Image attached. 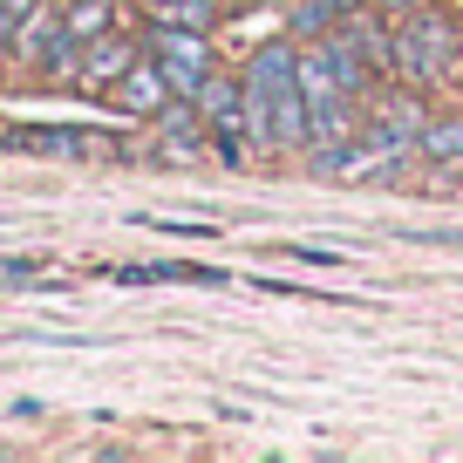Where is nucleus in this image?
Segmentation results:
<instances>
[{"label":"nucleus","instance_id":"5","mask_svg":"<svg viewBox=\"0 0 463 463\" xmlns=\"http://www.w3.org/2000/svg\"><path fill=\"white\" fill-rule=\"evenodd\" d=\"M422 164H443V171H463V109H436L416 137Z\"/></svg>","mask_w":463,"mask_h":463},{"label":"nucleus","instance_id":"6","mask_svg":"<svg viewBox=\"0 0 463 463\" xmlns=\"http://www.w3.org/2000/svg\"><path fill=\"white\" fill-rule=\"evenodd\" d=\"M61 21H69L75 42H96V34L116 28V0H69V7H61Z\"/></svg>","mask_w":463,"mask_h":463},{"label":"nucleus","instance_id":"1","mask_svg":"<svg viewBox=\"0 0 463 463\" xmlns=\"http://www.w3.org/2000/svg\"><path fill=\"white\" fill-rule=\"evenodd\" d=\"M449 61H463V28L449 14L416 7L409 21H395V75L409 89H436Z\"/></svg>","mask_w":463,"mask_h":463},{"label":"nucleus","instance_id":"3","mask_svg":"<svg viewBox=\"0 0 463 463\" xmlns=\"http://www.w3.org/2000/svg\"><path fill=\"white\" fill-rule=\"evenodd\" d=\"M102 96H109L116 116H137V123H150L157 109H171V102H177V89H171V75L157 69V55H144L130 75H123V82L102 89Z\"/></svg>","mask_w":463,"mask_h":463},{"label":"nucleus","instance_id":"2","mask_svg":"<svg viewBox=\"0 0 463 463\" xmlns=\"http://www.w3.org/2000/svg\"><path fill=\"white\" fill-rule=\"evenodd\" d=\"M144 48L157 55V69L171 75L177 96H198L204 75L218 69V48H212V28H184V21H150Z\"/></svg>","mask_w":463,"mask_h":463},{"label":"nucleus","instance_id":"8","mask_svg":"<svg viewBox=\"0 0 463 463\" xmlns=\"http://www.w3.org/2000/svg\"><path fill=\"white\" fill-rule=\"evenodd\" d=\"M368 7H382V14H389V21H409V14H416V7H422V0H368Z\"/></svg>","mask_w":463,"mask_h":463},{"label":"nucleus","instance_id":"7","mask_svg":"<svg viewBox=\"0 0 463 463\" xmlns=\"http://www.w3.org/2000/svg\"><path fill=\"white\" fill-rule=\"evenodd\" d=\"M14 34H21V14H14V7H7V0H0V55L14 48Z\"/></svg>","mask_w":463,"mask_h":463},{"label":"nucleus","instance_id":"10","mask_svg":"<svg viewBox=\"0 0 463 463\" xmlns=\"http://www.w3.org/2000/svg\"><path fill=\"white\" fill-rule=\"evenodd\" d=\"M232 7H239V0H232Z\"/></svg>","mask_w":463,"mask_h":463},{"label":"nucleus","instance_id":"4","mask_svg":"<svg viewBox=\"0 0 463 463\" xmlns=\"http://www.w3.org/2000/svg\"><path fill=\"white\" fill-rule=\"evenodd\" d=\"M150 48L137 42V34H96V42H82V89H109V82H123V75L144 61Z\"/></svg>","mask_w":463,"mask_h":463},{"label":"nucleus","instance_id":"9","mask_svg":"<svg viewBox=\"0 0 463 463\" xmlns=\"http://www.w3.org/2000/svg\"><path fill=\"white\" fill-rule=\"evenodd\" d=\"M7 7H14V14H21V21H28V14H34V7H42V0H7Z\"/></svg>","mask_w":463,"mask_h":463}]
</instances>
